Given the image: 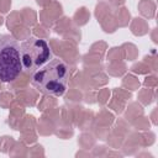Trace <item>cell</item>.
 <instances>
[{
	"instance_id": "obj_3",
	"label": "cell",
	"mask_w": 158,
	"mask_h": 158,
	"mask_svg": "<svg viewBox=\"0 0 158 158\" xmlns=\"http://www.w3.org/2000/svg\"><path fill=\"white\" fill-rule=\"evenodd\" d=\"M20 53L22 69L30 75L53 58V53L48 43L37 37H28L21 42Z\"/></svg>"
},
{
	"instance_id": "obj_2",
	"label": "cell",
	"mask_w": 158,
	"mask_h": 158,
	"mask_svg": "<svg viewBox=\"0 0 158 158\" xmlns=\"http://www.w3.org/2000/svg\"><path fill=\"white\" fill-rule=\"evenodd\" d=\"M20 43L11 35H0V80L10 83L22 72Z\"/></svg>"
},
{
	"instance_id": "obj_1",
	"label": "cell",
	"mask_w": 158,
	"mask_h": 158,
	"mask_svg": "<svg viewBox=\"0 0 158 158\" xmlns=\"http://www.w3.org/2000/svg\"><path fill=\"white\" fill-rule=\"evenodd\" d=\"M69 77V65L64 60L53 57L31 74V84L46 95L62 96L67 90Z\"/></svg>"
}]
</instances>
